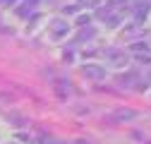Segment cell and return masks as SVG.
Returning <instances> with one entry per match:
<instances>
[{"instance_id":"1","label":"cell","mask_w":151,"mask_h":144,"mask_svg":"<svg viewBox=\"0 0 151 144\" xmlns=\"http://www.w3.org/2000/svg\"><path fill=\"white\" fill-rule=\"evenodd\" d=\"M113 3H122V0H113Z\"/></svg>"}]
</instances>
